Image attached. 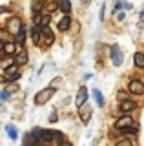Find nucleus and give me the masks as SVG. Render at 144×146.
<instances>
[{"label": "nucleus", "mask_w": 144, "mask_h": 146, "mask_svg": "<svg viewBox=\"0 0 144 146\" xmlns=\"http://www.w3.org/2000/svg\"><path fill=\"white\" fill-rule=\"evenodd\" d=\"M53 95H55V88H46V90H40L37 95H35V104H37V106H42V104H46L49 99L53 97Z\"/></svg>", "instance_id": "1"}, {"label": "nucleus", "mask_w": 144, "mask_h": 146, "mask_svg": "<svg viewBox=\"0 0 144 146\" xmlns=\"http://www.w3.org/2000/svg\"><path fill=\"white\" fill-rule=\"evenodd\" d=\"M88 99V88L86 86H80L79 91H77V97H75V104H77V108H82L84 102H86Z\"/></svg>", "instance_id": "2"}, {"label": "nucleus", "mask_w": 144, "mask_h": 146, "mask_svg": "<svg viewBox=\"0 0 144 146\" xmlns=\"http://www.w3.org/2000/svg\"><path fill=\"white\" fill-rule=\"evenodd\" d=\"M20 29H22V20L18 17H11L9 22H7V31L9 33H18Z\"/></svg>", "instance_id": "3"}, {"label": "nucleus", "mask_w": 144, "mask_h": 146, "mask_svg": "<svg viewBox=\"0 0 144 146\" xmlns=\"http://www.w3.org/2000/svg\"><path fill=\"white\" fill-rule=\"evenodd\" d=\"M122 51H120L119 46H111V62H113V66H120L122 64Z\"/></svg>", "instance_id": "4"}, {"label": "nucleus", "mask_w": 144, "mask_h": 146, "mask_svg": "<svg viewBox=\"0 0 144 146\" xmlns=\"http://www.w3.org/2000/svg\"><path fill=\"white\" fill-rule=\"evenodd\" d=\"M128 90H129V93H133V95H144V84L141 80H131L128 84Z\"/></svg>", "instance_id": "5"}, {"label": "nucleus", "mask_w": 144, "mask_h": 146, "mask_svg": "<svg viewBox=\"0 0 144 146\" xmlns=\"http://www.w3.org/2000/svg\"><path fill=\"white\" fill-rule=\"evenodd\" d=\"M133 126V119L129 117V115H124V117H120L119 121L115 122V128H119L120 131L122 130H126V128H131Z\"/></svg>", "instance_id": "6"}, {"label": "nucleus", "mask_w": 144, "mask_h": 146, "mask_svg": "<svg viewBox=\"0 0 144 146\" xmlns=\"http://www.w3.org/2000/svg\"><path fill=\"white\" fill-rule=\"evenodd\" d=\"M31 36H33V42L35 44H40V40L44 38V36H42V26L35 24L33 27H31Z\"/></svg>", "instance_id": "7"}, {"label": "nucleus", "mask_w": 144, "mask_h": 146, "mask_svg": "<svg viewBox=\"0 0 144 146\" xmlns=\"http://www.w3.org/2000/svg\"><path fill=\"white\" fill-rule=\"evenodd\" d=\"M42 36H44V42H46V46H51L53 42H55V35H53L51 29H49V26L42 27Z\"/></svg>", "instance_id": "8"}, {"label": "nucleus", "mask_w": 144, "mask_h": 146, "mask_svg": "<svg viewBox=\"0 0 144 146\" xmlns=\"http://www.w3.org/2000/svg\"><path fill=\"white\" fill-rule=\"evenodd\" d=\"M119 110L122 113H129V111H133V110H135V102H131L129 99H126V100H122V102L119 104Z\"/></svg>", "instance_id": "9"}, {"label": "nucleus", "mask_w": 144, "mask_h": 146, "mask_svg": "<svg viewBox=\"0 0 144 146\" xmlns=\"http://www.w3.org/2000/svg\"><path fill=\"white\" fill-rule=\"evenodd\" d=\"M69 26H71V18L67 17V15H64L60 20H58V26H57V27H58L60 31H67V29H69Z\"/></svg>", "instance_id": "10"}, {"label": "nucleus", "mask_w": 144, "mask_h": 146, "mask_svg": "<svg viewBox=\"0 0 144 146\" xmlns=\"http://www.w3.org/2000/svg\"><path fill=\"white\" fill-rule=\"evenodd\" d=\"M79 113L82 117V122H89V119H91V108L82 106V108H79Z\"/></svg>", "instance_id": "11"}, {"label": "nucleus", "mask_w": 144, "mask_h": 146, "mask_svg": "<svg viewBox=\"0 0 144 146\" xmlns=\"http://www.w3.org/2000/svg\"><path fill=\"white\" fill-rule=\"evenodd\" d=\"M6 131H7V135H9L11 141H17V137H18V131H17V128L13 126V124H7V126H6Z\"/></svg>", "instance_id": "12"}, {"label": "nucleus", "mask_w": 144, "mask_h": 146, "mask_svg": "<svg viewBox=\"0 0 144 146\" xmlns=\"http://www.w3.org/2000/svg\"><path fill=\"white\" fill-rule=\"evenodd\" d=\"M15 60H17V64H18V66L26 64V62H28V51H26V49H22V51H20L18 55H17V58H15Z\"/></svg>", "instance_id": "13"}, {"label": "nucleus", "mask_w": 144, "mask_h": 146, "mask_svg": "<svg viewBox=\"0 0 144 146\" xmlns=\"http://www.w3.org/2000/svg\"><path fill=\"white\" fill-rule=\"evenodd\" d=\"M58 7H60V0H53V2H49L46 6V13H53V11H57Z\"/></svg>", "instance_id": "14"}, {"label": "nucleus", "mask_w": 144, "mask_h": 146, "mask_svg": "<svg viewBox=\"0 0 144 146\" xmlns=\"http://www.w3.org/2000/svg\"><path fill=\"white\" fill-rule=\"evenodd\" d=\"M15 51H17V42H6V46H4V53L13 55Z\"/></svg>", "instance_id": "15"}, {"label": "nucleus", "mask_w": 144, "mask_h": 146, "mask_svg": "<svg viewBox=\"0 0 144 146\" xmlns=\"http://www.w3.org/2000/svg\"><path fill=\"white\" fill-rule=\"evenodd\" d=\"M93 99H95V102L98 104V106H104V97H102V93L98 90H93Z\"/></svg>", "instance_id": "16"}, {"label": "nucleus", "mask_w": 144, "mask_h": 146, "mask_svg": "<svg viewBox=\"0 0 144 146\" xmlns=\"http://www.w3.org/2000/svg\"><path fill=\"white\" fill-rule=\"evenodd\" d=\"M133 58H135V66L142 70V68H144V55H142V53H135Z\"/></svg>", "instance_id": "17"}, {"label": "nucleus", "mask_w": 144, "mask_h": 146, "mask_svg": "<svg viewBox=\"0 0 144 146\" xmlns=\"http://www.w3.org/2000/svg\"><path fill=\"white\" fill-rule=\"evenodd\" d=\"M24 42H26V29L22 27V29L18 31V33H17V44H18V46H22Z\"/></svg>", "instance_id": "18"}, {"label": "nucleus", "mask_w": 144, "mask_h": 146, "mask_svg": "<svg viewBox=\"0 0 144 146\" xmlns=\"http://www.w3.org/2000/svg\"><path fill=\"white\" fill-rule=\"evenodd\" d=\"M60 9L67 15V13L71 11V2H69V0H60Z\"/></svg>", "instance_id": "19"}, {"label": "nucleus", "mask_w": 144, "mask_h": 146, "mask_svg": "<svg viewBox=\"0 0 144 146\" xmlns=\"http://www.w3.org/2000/svg\"><path fill=\"white\" fill-rule=\"evenodd\" d=\"M53 141H57L58 146H60L62 143H64V135H62L60 131H55V135H53Z\"/></svg>", "instance_id": "20"}, {"label": "nucleus", "mask_w": 144, "mask_h": 146, "mask_svg": "<svg viewBox=\"0 0 144 146\" xmlns=\"http://www.w3.org/2000/svg\"><path fill=\"white\" fill-rule=\"evenodd\" d=\"M17 66H18V64H11V66H7L6 68V73H7V75H13V73H17V71H18V70H17Z\"/></svg>", "instance_id": "21"}, {"label": "nucleus", "mask_w": 144, "mask_h": 146, "mask_svg": "<svg viewBox=\"0 0 144 146\" xmlns=\"http://www.w3.org/2000/svg\"><path fill=\"white\" fill-rule=\"evenodd\" d=\"M122 133H126V135H137V128L135 126H131V128H126V130H122Z\"/></svg>", "instance_id": "22"}, {"label": "nucleus", "mask_w": 144, "mask_h": 146, "mask_svg": "<svg viewBox=\"0 0 144 146\" xmlns=\"http://www.w3.org/2000/svg\"><path fill=\"white\" fill-rule=\"evenodd\" d=\"M20 79V73L18 71H17V73H13V75H9V77H7V80H9V82H13V80H18Z\"/></svg>", "instance_id": "23"}, {"label": "nucleus", "mask_w": 144, "mask_h": 146, "mask_svg": "<svg viewBox=\"0 0 144 146\" xmlns=\"http://www.w3.org/2000/svg\"><path fill=\"white\" fill-rule=\"evenodd\" d=\"M115 146H131V141H128V139H124V141H119Z\"/></svg>", "instance_id": "24"}, {"label": "nucleus", "mask_w": 144, "mask_h": 146, "mask_svg": "<svg viewBox=\"0 0 144 146\" xmlns=\"http://www.w3.org/2000/svg\"><path fill=\"white\" fill-rule=\"evenodd\" d=\"M0 99L7 100V99H9V91H0Z\"/></svg>", "instance_id": "25"}, {"label": "nucleus", "mask_w": 144, "mask_h": 146, "mask_svg": "<svg viewBox=\"0 0 144 146\" xmlns=\"http://www.w3.org/2000/svg\"><path fill=\"white\" fill-rule=\"evenodd\" d=\"M49 122H57V111H55V110L51 111V117H49Z\"/></svg>", "instance_id": "26"}, {"label": "nucleus", "mask_w": 144, "mask_h": 146, "mask_svg": "<svg viewBox=\"0 0 144 146\" xmlns=\"http://www.w3.org/2000/svg\"><path fill=\"white\" fill-rule=\"evenodd\" d=\"M4 38H6V31L0 29V40H4Z\"/></svg>", "instance_id": "27"}, {"label": "nucleus", "mask_w": 144, "mask_h": 146, "mask_svg": "<svg viewBox=\"0 0 144 146\" xmlns=\"http://www.w3.org/2000/svg\"><path fill=\"white\" fill-rule=\"evenodd\" d=\"M117 20H124V13H119V15H117Z\"/></svg>", "instance_id": "28"}, {"label": "nucleus", "mask_w": 144, "mask_h": 146, "mask_svg": "<svg viewBox=\"0 0 144 146\" xmlns=\"http://www.w3.org/2000/svg\"><path fill=\"white\" fill-rule=\"evenodd\" d=\"M4 46H6V44H4L2 40H0V51H4Z\"/></svg>", "instance_id": "29"}, {"label": "nucleus", "mask_w": 144, "mask_h": 146, "mask_svg": "<svg viewBox=\"0 0 144 146\" xmlns=\"http://www.w3.org/2000/svg\"><path fill=\"white\" fill-rule=\"evenodd\" d=\"M141 20H144V9L141 11Z\"/></svg>", "instance_id": "30"}, {"label": "nucleus", "mask_w": 144, "mask_h": 146, "mask_svg": "<svg viewBox=\"0 0 144 146\" xmlns=\"http://www.w3.org/2000/svg\"><path fill=\"white\" fill-rule=\"evenodd\" d=\"M6 11H7L6 7H0V13H6Z\"/></svg>", "instance_id": "31"}, {"label": "nucleus", "mask_w": 144, "mask_h": 146, "mask_svg": "<svg viewBox=\"0 0 144 146\" xmlns=\"http://www.w3.org/2000/svg\"><path fill=\"white\" fill-rule=\"evenodd\" d=\"M60 146H71V144H69V143H62Z\"/></svg>", "instance_id": "32"}]
</instances>
